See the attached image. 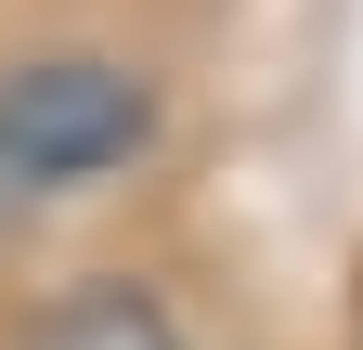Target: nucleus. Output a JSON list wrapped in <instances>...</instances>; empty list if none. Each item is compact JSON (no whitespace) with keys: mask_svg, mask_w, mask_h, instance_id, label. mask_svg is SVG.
<instances>
[{"mask_svg":"<svg viewBox=\"0 0 363 350\" xmlns=\"http://www.w3.org/2000/svg\"><path fill=\"white\" fill-rule=\"evenodd\" d=\"M156 143V78L117 65V52H26L0 65V182L26 195H65V182H104Z\"/></svg>","mask_w":363,"mask_h":350,"instance_id":"nucleus-1","label":"nucleus"},{"mask_svg":"<svg viewBox=\"0 0 363 350\" xmlns=\"http://www.w3.org/2000/svg\"><path fill=\"white\" fill-rule=\"evenodd\" d=\"M26 350H182V324H169V298H156V286L91 273V286H65L52 312H39Z\"/></svg>","mask_w":363,"mask_h":350,"instance_id":"nucleus-2","label":"nucleus"}]
</instances>
